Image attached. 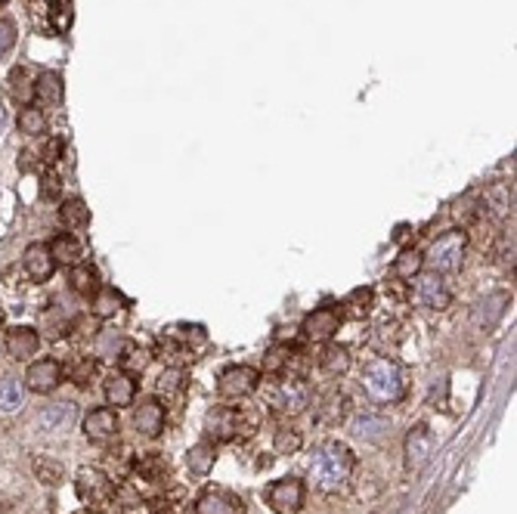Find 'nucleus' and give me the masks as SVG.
I'll return each mask as SVG.
<instances>
[{
    "mask_svg": "<svg viewBox=\"0 0 517 514\" xmlns=\"http://www.w3.org/2000/svg\"><path fill=\"white\" fill-rule=\"evenodd\" d=\"M356 472V455L347 444L341 440H325V444L313 446L307 477L316 490L323 493H338Z\"/></svg>",
    "mask_w": 517,
    "mask_h": 514,
    "instance_id": "obj_1",
    "label": "nucleus"
},
{
    "mask_svg": "<svg viewBox=\"0 0 517 514\" xmlns=\"http://www.w3.org/2000/svg\"><path fill=\"white\" fill-rule=\"evenodd\" d=\"M360 385L375 407H390V403H400L406 397V372L397 360L375 357L372 363L362 369Z\"/></svg>",
    "mask_w": 517,
    "mask_h": 514,
    "instance_id": "obj_2",
    "label": "nucleus"
},
{
    "mask_svg": "<svg viewBox=\"0 0 517 514\" xmlns=\"http://www.w3.org/2000/svg\"><path fill=\"white\" fill-rule=\"evenodd\" d=\"M264 400L273 416L295 418L301 412H307V407L313 403V388L301 375H273V381L264 390Z\"/></svg>",
    "mask_w": 517,
    "mask_h": 514,
    "instance_id": "obj_3",
    "label": "nucleus"
},
{
    "mask_svg": "<svg viewBox=\"0 0 517 514\" xmlns=\"http://www.w3.org/2000/svg\"><path fill=\"white\" fill-rule=\"evenodd\" d=\"M258 428V416H249L245 409L236 407H221L211 409L205 416V434L211 444H230L239 437H251Z\"/></svg>",
    "mask_w": 517,
    "mask_h": 514,
    "instance_id": "obj_4",
    "label": "nucleus"
},
{
    "mask_svg": "<svg viewBox=\"0 0 517 514\" xmlns=\"http://www.w3.org/2000/svg\"><path fill=\"white\" fill-rule=\"evenodd\" d=\"M465 251H468V233L465 229H446L425 251V266L434 273H443V276L446 273H458L465 264Z\"/></svg>",
    "mask_w": 517,
    "mask_h": 514,
    "instance_id": "obj_5",
    "label": "nucleus"
},
{
    "mask_svg": "<svg viewBox=\"0 0 517 514\" xmlns=\"http://www.w3.org/2000/svg\"><path fill=\"white\" fill-rule=\"evenodd\" d=\"M75 493L90 511H103L115 502L118 487H115L112 474H106L103 468L84 465V468H78V474H75Z\"/></svg>",
    "mask_w": 517,
    "mask_h": 514,
    "instance_id": "obj_6",
    "label": "nucleus"
},
{
    "mask_svg": "<svg viewBox=\"0 0 517 514\" xmlns=\"http://www.w3.org/2000/svg\"><path fill=\"white\" fill-rule=\"evenodd\" d=\"M409 298L425 310H446L449 304H453V292H449L443 273L421 270L418 276H412Z\"/></svg>",
    "mask_w": 517,
    "mask_h": 514,
    "instance_id": "obj_7",
    "label": "nucleus"
},
{
    "mask_svg": "<svg viewBox=\"0 0 517 514\" xmlns=\"http://www.w3.org/2000/svg\"><path fill=\"white\" fill-rule=\"evenodd\" d=\"M267 505L273 514H297L304 509V499H307V487H304L301 477H279L267 487Z\"/></svg>",
    "mask_w": 517,
    "mask_h": 514,
    "instance_id": "obj_8",
    "label": "nucleus"
},
{
    "mask_svg": "<svg viewBox=\"0 0 517 514\" xmlns=\"http://www.w3.org/2000/svg\"><path fill=\"white\" fill-rule=\"evenodd\" d=\"M341 322H344V313H341L338 304H323V307L310 310V313L304 316L301 332H304V338H307V341L325 344V341H332V338L338 335Z\"/></svg>",
    "mask_w": 517,
    "mask_h": 514,
    "instance_id": "obj_9",
    "label": "nucleus"
},
{
    "mask_svg": "<svg viewBox=\"0 0 517 514\" xmlns=\"http://www.w3.org/2000/svg\"><path fill=\"white\" fill-rule=\"evenodd\" d=\"M260 388V372L254 366H230L217 378V397L221 400H245Z\"/></svg>",
    "mask_w": 517,
    "mask_h": 514,
    "instance_id": "obj_10",
    "label": "nucleus"
},
{
    "mask_svg": "<svg viewBox=\"0 0 517 514\" xmlns=\"http://www.w3.org/2000/svg\"><path fill=\"white\" fill-rule=\"evenodd\" d=\"M164 425H167V407L162 403V397H140V403L134 407L136 434H143L146 440H155L164 434Z\"/></svg>",
    "mask_w": 517,
    "mask_h": 514,
    "instance_id": "obj_11",
    "label": "nucleus"
},
{
    "mask_svg": "<svg viewBox=\"0 0 517 514\" xmlns=\"http://www.w3.org/2000/svg\"><path fill=\"white\" fill-rule=\"evenodd\" d=\"M65 372H62V363L53 357H41L34 363H28L25 369V388L32 394H53L56 388L62 385Z\"/></svg>",
    "mask_w": 517,
    "mask_h": 514,
    "instance_id": "obj_12",
    "label": "nucleus"
},
{
    "mask_svg": "<svg viewBox=\"0 0 517 514\" xmlns=\"http://www.w3.org/2000/svg\"><path fill=\"white\" fill-rule=\"evenodd\" d=\"M121 431V422H118V409L112 407H99V409H90L84 418V437L90 444H108L115 440Z\"/></svg>",
    "mask_w": 517,
    "mask_h": 514,
    "instance_id": "obj_13",
    "label": "nucleus"
},
{
    "mask_svg": "<svg viewBox=\"0 0 517 514\" xmlns=\"http://www.w3.org/2000/svg\"><path fill=\"white\" fill-rule=\"evenodd\" d=\"M406 468L409 472H421V468L428 465V459H431L434 453V434L428 428L425 422H418L415 428L406 434Z\"/></svg>",
    "mask_w": 517,
    "mask_h": 514,
    "instance_id": "obj_14",
    "label": "nucleus"
},
{
    "mask_svg": "<svg viewBox=\"0 0 517 514\" xmlns=\"http://www.w3.org/2000/svg\"><path fill=\"white\" fill-rule=\"evenodd\" d=\"M193 514H245V502L230 490H205L195 499Z\"/></svg>",
    "mask_w": 517,
    "mask_h": 514,
    "instance_id": "obj_15",
    "label": "nucleus"
},
{
    "mask_svg": "<svg viewBox=\"0 0 517 514\" xmlns=\"http://www.w3.org/2000/svg\"><path fill=\"white\" fill-rule=\"evenodd\" d=\"M103 394H106V403L112 409L134 407V403H136V378L118 369V372H112L103 381Z\"/></svg>",
    "mask_w": 517,
    "mask_h": 514,
    "instance_id": "obj_16",
    "label": "nucleus"
},
{
    "mask_svg": "<svg viewBox=\"0 0 517 514\" xmlns=\"http://www.w3.org/2000/svg\"><path fill=\"white\" fill-rule=\"evenodd\" d=\"M134 477L143 483H152V487H167L171 481V465L162 453H143L134 459Z\"/></svg>",
    "mask_w": 517,
    "mask_h": 514,
    "instance_id": "obj_17",
    "label": "nucleus"
},
{
    "mask_svg": "<svg viewBox=\"0 0 517 514\" xmlns=\"http://www.w3.org/2000/svg\"><path fill=\"white\" fill-rule=\"evenodd\" d=\"M41 350V332L32 325H16V329L6 332V353H10L16 363H25L34 353Z\"/></svg>",
    "mask_w": 517,
    "mask_h": 514,
    "instance_id": "obj_18",
    "label": "nucleus"
},
{
    "mask_svg": "<svg viewBox=\"0 0 517 514\" xmlns=\"http://www.w3.org/2000/svg\"><path fill=\"white\" fill-rule=\"evenodd\" d=\"M22 266H25V273H28V279H32V282H47L56 273V260H53V255H50V248L43 242L28 245L25 255H22Z\"/></svg>",
    "mask_w": 517,
    "mask_h": 514,
    "instance_id": "obj_19",
    "label": "nucleus"
},
{
    "mask_svg": "<svg viewBox=\"0 0 517 514\" xmlns=\"http://www.w3.org/2000/svg\"><path fill=\"white\" fill-rule=\"evenodd\" d=\"M347 416H351V400L338 390L325 394L323 403L316 407V425H323V428H338V425H344Z\"/></svg>",
    "mask_w": 517,
    "mask_h": 514,
    "instance_id": "obj_20",
    "label": "nucleus"
},
{
    "mask_svg": "<svg viewBox=\"0 0 517 514\" xmlns=\"http://www.w3.org/2000/svg\"><path fill=\"white\" fill-rule=\"evenodd\" d=\"M50 248V255H53L56 260V266H75V264H81L84 260V245H81V238H78L75 233H60V236H53V242L47 245Z\"/></svg>",
    "mask_w": 517,
    "mask_h": 514,
    "instance_id": "obj_21",
    "label": "nucleus"
},
{
    "mask_svg": "<svg viewBox=\"0 0 517 514\" xmlns=\"http://www.w3.org/2000/svg\"><path fill=\"white\" fill-rule=\"evenodd\" d=\"M78 409L75 403H50V407H43L41 412V428L47 434H60V431H69L71 422H75Z\"/></svg>",
    "mask_w": 517,
    "mask_h": 514,
    "instance_id": "obj_22",
    "label": "nucleus"
},
{
    "mask_svg": "<svg viewBox=\"0 0 517 514\" xmlns=\"http://www.w3.org/2000/svg\"><path fill=\"white\" fill-rule=\"evenodd\" d=\"M69 285H71V292L75 294H81V298H93V294L99 292V270L93 264H87V260H81V264H75V266H69Z\"/></svg>",
    "mask_w": 517,
    "mask_h": 514,
    "instance_id": "obj_23",
    "label": "nucleus"
},
{
    "mask_svg": "<svg viewBox=\"0 0 517 514\" xmlns=\"http://www.w3.org/2000/svg\"><path fill=\"white\" fill-rule=\"evenodd\" d=\"M508 301H512L508 298V292H496V294L480 298L477 307H475V322L480 325V329H493V325L502 320V313H505Z\"/></svg>",
    "mask_w": 517,
    "mask_h": 514,
    "instance_id": "obj_24",
    "label": "nucleus"
},
{
    "mask_svg": "<svg viewBox=\"0 0 517 514\" xmlns=\"http://www.w3.org/2000/svg\"><path fill=\"white\" fill-rule=\"evenodd\" d=\"M480 201H484V211H490L493 217L514 214V183H493Z\"/></svg>",
    "mask_w": 517,
    "mask_h": 514,
    "instance_id": "obj_25",
    "label": "nucleus"
},
{
    "mask_svg": "<svg viewBox=\"0 0 517 514\" xmlns=\"http://www.w3.org/2000/svg\"><path fill=\"white\" fill-rule=\"evenodd\" d=\"M214 462H217V446L211 444V440H202V444H195L186 450V468H189V474H195V477H208L214 472Z\"/></svg>",
    "mask_w": 517,
    "mask_h": 514,
    "instance_id": "obj_26",
    "label": "nucleus"
},
{
    "mask_svg": "<svg viewBox=\"0 0 517 514\" xmlns=\"http://www.w3.org/2000/svg\"><path fill=\"white\" fill-rule=\"evenodd\" d=\"M118 369L121 372H127V375H143L146 372V366L152 363V350L149 347H143V344H136V341H125V347H121V353L118 357Z\"/></svg>",
    "mask_w": 517,
    "mask_h": 514,
    "instance_id": "obj_27",
    "label": "nucleus"
},
{
    "mask_svg": "<svg viewBox=\"0 0 517 514\" xmlns=\"http://www.w3.org/2000/svg\"><path fill=\"white\" fill-rule=\"evenodd\" d=\"M127 307V301L121 298L115 288H108V285H99V292L90 298V313H93V320H112L118 310H125Z\"/></svg>",
    "mask_w": 517,
    "mask_h": 514,
    "instance_id": "obj_28",
    "label": "nucleus"
},
{
    "mask_svg": "<svg viewBox=\"0 0 517 514\" xmlns=\"http://www.w3.org/2000/svg\"><path fill=\"white\" fill-rule=\"evenodd\" d=\"M164 335L174 338V341L183 347L186 353H193V357H195V350H202V347L208 344V332L195 322H180V325H174V329H167Z\"/></svg>",
    "mask_w": 517,
    "mask_h": 514,
    "instance_id": "obj_29",
    "label": "nucleus"
},
{
    "mask_svg": "<svg viewBox=\"0 0 517 514\" xmlns=\"http://www.w3.org/2000/svg\"><path fill=\"white\" fill-rule=\"evenodd\" d=\"M484 201H480V195L475 192H468V195H462V199L456 201V208H453V217H456V223L462 229H471V227H477L480 220H484Z\"/></svg>",
    "mask_w": 517,
    "mask_h": 514,
    "instance_id": "obj_30",
    "label": "nucleus"
},
{
    "mask_svg": "<svg viewBox=\"0 0 517 514\" xmlns=\"http://www.w3.org/2000/svg\"><path fill=\"white\" fill-rule=\"evenodd\" d=\"M34 103L41 106L62 103V78L56 71H43L41 78H34Z\"/></svg>",
    "mask_w": 517,
    "mask_h": 514,
    "instance_id": "obj_31",
    "label": "nucleus"
},
{
    "mask_svg": "<svg viewBox=\"0 0 517 514\" xmlns=\"http://www.w3.org/2000/svg\"><path fill=\"white\" fill-rule=\"evenodd\" d=\"M319 369H323L329 378H341V375L351 369V350L344 344H329L319 357Z\"/></svg>",
    "mask_w": 517,
    "mask_h": 514,
    "instance_id": "obj_32",
    "label": "nucleus"
},
{
    "mask_svg": "<svg viewBox=\"0 0 517 514\" xmlns=\"http://www.w3.org/2000/svg\"><path fill=\"white\" fill-rule=\"evenodd\" d=\"M341 307H347V310H341V313L353 316V320H362V316H369V313H372V307H375V288H369V285L353 288Z\"/></svg>",
    "mask_w": 517,
    "mask_h": 514,
    "instance_id": "obj_33",
    "label": "nucleus"
},
{
    "mask_svg": "<svg viewBox=\"0 0 517 514\" xmlns=\"http://www.w3.org/2000/svg\"><path fill=\"white\" fill-rule=\"evenodd\" d=\"M10 97L25 108V106H34V78L28 75V69H13L10 71Z\"/></svg>",
    "mask_w": 517,
    "mask_h": 514,
    "instance_id": "obj_34",
    "label": "nucleus"
},
{
    "mask_svg": "<svg viewBox=\"0 0 517 514\" xmlns=\"http://www.w3.org/2000/svg\"><path fill=\"white\" fill-rule=\"evenodd\" d=\"M60 220L65 229H71V233H75V229H84L87 223H90V208H87L81 199H65L60 205Z\"/></svg>",
    "mask_w": 517,
    "mask_h": 514,
    "instance_id": "obj_35",
    "label": "nucleus"
},
{
    "mask_svg": "<svg viewBox=\"0 0 517 514\" xmlns=\"http://www.w3.org/2000/svg\"><path fill=\"white\" fill-rule=\"evenodd\" d=\"M295 357H297V350L295 347H288V344H273L267 350V357H264V372L267 375H286L291 363H295Z\"/></svg>",
    "mask_w": 517,
    "mask_h": 514,
    "instance_id": "obj_36",
    "label": "nucleus"
},
{
    "mask_svg": "<svg viewBox=\"0 0 517 514\" xmlns=\"http://www.w3.org/2000/svg\"><path fill=\"white\" fill-rule=\"evenodd\" d=\"M186 369L183 366H167L162 375H158V397H177V394H183L186 390Z\"/></svg>",
    "mask_w": 517,
    "mask_h": 514,
    "instance_id": "obj_37",
    "label": "nucleus"
},
{
    "mask_svg": "<svg viewBox=\"0 0 517 514\" xmlns=\"http://www.w3.org/2000/svg\"><path fill=\"white\" fill-rule=\"evenodd\" d=\"M301 446H304L301 431L288 428V425L276 428V434H273V453L276 455H295V453H301Z\"/></svg>",
    "mask_w": 517,
    "mask_h": 514,
    "instance_id": "obj_38",
    "label": "nucleus"
},
{
    "mask_svg": "<svg viewBox=\"0 0 517 514\" xmlns=\"http://www.w3.org/2000/svg\"><path fill=\"white\" fill-rule=\"evenodd\" d=\"M425 270V255L421 251H403L397 260H393V276L397 279H412V276H418V273Z\"/></svg>",
    "mask_w": 517,
    "mask_h": 514,
    "instance_id": "obj_39",
    "label": "nucleus"
},
{
    "mask_svg": "<svg viewBox=\"0 0 517 514\" xmlns=\"http://www.w3.org/2000/svg\"><path fill=\"white\" fill-rule=\"evenodd\" d=\"M62 372L69 375V381H75L78 388H87L93 375H97V360L75 357V360H71V366H62Z\"/></svg>",
    "mask_w": 517,
    "mask_h": 514,
    "instance_id": "obj_40",
    "label": "nucleus"
},
{
    "mask_svg": "<svg viewBox=\"0 0 517 514\" xmlns=\"http://www.w3.org/2000/svg\"><path fill=\"white\" fill-rule=\"evenodd\" d=\"M16 125H19V130L25 136H41L43 127H47V121H43V108L41 106H25L19 112Z\"/></svg>",
    "mask_w": 517,
    "mask_h": 514,
    "instance_id": "obj_41",
    "label": "nucleus"
},
{
    "mask_svg": "<svg viewBox=\"0 0 517 514\" xmlns=\"http://www.w3.org/2000/svg\"><path fill=\"white\" fill-rule=\"evenodd\" d=\"M22 397H25V388L16 378H0V409L4 412H16L22 407Z\"/></svg>",
    "mask_w": 517,
    "mask_h": 514,
    "instance_id": "obj_42",
    "label": "nucleus"
},
{
    "mask_svg": "<svg viewBox=\"0 0 517 514\" xmlns=\"http://www.w3.org/2000/svg\"><path fill=\"white\" fill-rule=\"evenodd\" d=\"M47 16H50V25H53V32L65 34L71 28V4H69V0H50Z\"/></svg>",
    "mask_w": 517,
    "mask_h": 514,
    "instance_id": "obj_43",
    "label": "nucleus"
},
{
    "mask_svg": "<svg viewBox=\"0 0 517 514\" xmlns=\"http://www.w3.org/2000/svg\"><path fill=\"white\" fill-rule=\"evenodd\" d=\"M400 325L397 320H381L375 325V335H372V341L381 347V350H388V347H397L400 344Z\"/></svg>",
    "mask_w": 517,
    "mask_h": 514,
    "instance_id": "obj_44",
    "label": "nucleus"
},
{
    "mask_svg": "<svg viewBox=\"0 0 517 514\" xmlns=\"http://www.w3.org/2000/svg\"><path fill=\"white\" fill-rule=\"evenodd\" d=\"M34 474L41 477V483H47V487H56V483H62V465L53 459H38L34 462Z\"/></svg>",
    "mask_w": 517,
    "mask_h": 514,
    "instance_id": "obj_45",
    "label": "nucleus"
},
{
    "mask_svg": "<svg viewBox=\"0 0 517 514\" xmlns=\"http://www.w3.org/2000/svg\"><path fill=\"white\" fill-rule=\"evenodd\" d=\"M62 149H65V140H62V136H50V140L43 143V149H41L43 164H47V168H53V164L62 158Z\"/></svg>",
    "mask_w": 517,
    "mask_h": 514,
    "instance_id": "obj_46",
    "label": "nucleus"
},
{
    "mask_svg": "<svg viewBox=\"0 0 517 514\" xmlns=\"http://www.w3.org/2000/svg\"><path fill=\"white\" fill-rule=\"evenodd\" d=\"M13 43H16V25L10 19H0V53H6Z\"/></svg>",
    "mask_w": 517,
    "mask_h": 514,
    "instance_id": "obj_47",
    "label": "nucleus"
},
{
    "mask_svg": "<svg viewBox=\"0 0 517 514\" xmlns=\"http://www.w3.org/2000/svg\"><path fill=\"white\" fill-rule=\"evenodd\" d=\"M41 195L43 199H60V177H56V171L50 168L47 173H43V190H41Z\"/></svg>",
    "mask_w": 517,
    "mask_h": 514,
    "instance_id": "obj_48",
    "label": "nucleus"
},
{
    "mask_svg": "<svg viewBox=\"0 0 517 514\" xmlns=\"http://www.w3.org/2000/svg\"><path fill=\"white\" fill-rule=\"evenodd\" d=\"M4 121H6V115H4V108H0V130H4Z\"/></svg>",
    "mask_w": 517,
    "mask_h": 514,
    "instance_id": "obj_49",
    "label": "nucleus"
},
{
    "mask_svg": "<svg viewBox=\"0 0 517 514\" xmlns=\"http://www.w3.org/2000/svg\"><path fill=\"white\" fill-rule=\"evenodd\" d=\"M0 4H6V0H0Z\"/></svg>",
    "mask_w": 517,
    "mask_h": 514,
    "instance_id": "obj_50",
    "label": "nucleus"
}]
</instances>
